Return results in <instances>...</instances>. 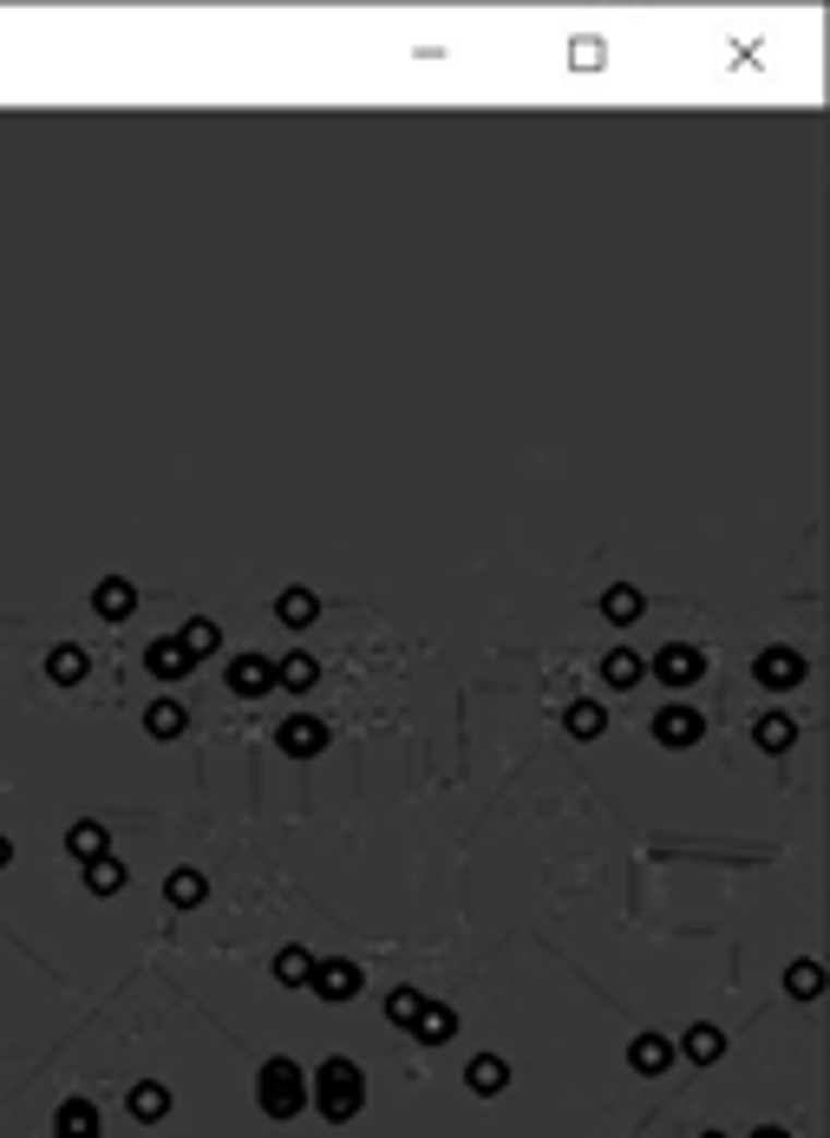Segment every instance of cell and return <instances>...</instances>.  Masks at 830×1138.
Masks as SVG:
<instances>
[{
    "label": "cell",
    "mask_w": 830,
    "mask_h": 1138,
    "mask_svg": "<svg viewBox=\"0 0 830 1138\" xmlns=\"http://www.w3.org/2000/svg\"><path fill=\"white\" fill-rule=\"evenodd\" d=\"M465 1087H471V1093H478V1100H497V1093H504V1087H510V1067H504V1061H497V1054H478V1061H471V1067H465Z\"/></svg>",
    "instance_id": "7c38bea8"
},
{
    "label": "cell",
    "mask_w": 830,
    "mask_h": 1138,
    "mask_svg": "<svg viewBox=\"0 0 830 1138\" xmlns=\"http://www.w3.org/2000/svg\"><path fill=\"white\" fill-rule=\"evenodd\" d=\"M321 1002H353L360 989H366V975H360V962H314V982H308Z\"/></svg>",
    "instance_id": "8992f818"
},
{
    "label": "cell",
    "mask_w": 830,
    "mask_h": 1138,
    "mask_svg": "<svg viewBox=\"0 0 830 1138\" xmlns=\"http://www.w3.org/2000/svg\"><path fill=\"white\" fill-rule=\"evenodd\" d=\"M275 740H281L288 759H314V753H327V720H314V714H288Z\"/></svg>",
    "instance_id": "277c9868"
},
{
    "label": "cell",
    "mask_w": 830,
    "mask_h": 1138,
    "mask_svg": "<svg viewBox=\"0 0 830 1138\" xmlns=\"http://www.w3.org/2000/svg\"><path fill=\"white\" fill-rule=\"evenodd\" d=\"M700 1138H726V1133H700Z\"/></svg>",
    "instance_id": "e575fe53"
},
{
    "label": "cell",
    "mask_w": 830,
    "mask_h": 1138,
    "mask_svg": "<svg viewBox=\"0 0 830 1138\" xmlns=\"http://www.w3.org/2000/svg\"><path fill=\"white\" fill-rule=\"evenodd\" d=\"M785 989H792L798 1002H818V995H825V969H818V962H792V969H785Z\"/></svg>",
    "instance_id": "83f0119b"
},
{
    "label": "cell",
    "mask_w": 830,
    "mask_h": 1138,
    "mask_svg": "<svg viewBox=\"0 0 830 1138\" xmlns=\"http://www.w3.org/2000/svg\"><path fill=\"white\" fill-rule=\"evenodd\" d=\"M753 1138H792V1133H785V1126H759Z\"/></svg>",
    "instance_id": "d6a6232c"
},
{
    "label": "cell",
    "mask_w": 830,
    "mask_h": 1138,
    "mask_svg": "<svg viewBox=\"0 0 830 1138\" xmlns=\"http://www.w3.org/2000/svg\"><path fill=\"white\" fill-rule=\"evenodd\" d=\"M52 1138H98V1106L92 1100H65L52 1113Z\"/></svg>",
    "instance_id": "4fadbf2b"
},
{
    "label": "cell",
    "mask_w": 830,
    "mask_h": 1138,
    "mask_svg": "<svg viewBox=\"0 0 830 1138\" xmlns=\"http://www.w3.org/2000/svg\"><path fill=\"white\" fill-rule=\"evenodd\" d=\"M46 674H52L59 687H72V681H85V648H72V642H59V648L46 655Z\"/></svg>",
    "instance_id": "cb8c5ba5"
},
{
    "label": "cell",
    "mask_w": 830,
    "mask_h": 1138,
    "mask_svg": "<svg viewBox=\"0 0 830 1138\" xmlns=\"http://www.w3.org/2000/svg\"><path fill=\"white\" fill-rule=\"evenodd\" d=\"M7 864H13V844H7V838H0V871H7Z\"/></svg>",
    "instance_id": "836d02e7"
},
{
    "label": "cell",
    "mask_w": 830,
    "mask_h": 1138,
    "mask_svg": "<svg viewBox=\"0 0 830 1138\" xmlns=\"http://www.w3.org/2000/svg\"><path fill=\"white\" fill-rule=\"evenodd\" d=\"M654 674H661L667 687H694V681L707 674V655H700L694 642H667V648L654 655Z\"/></svg>",
    "instance_id": "3957f363"
},
{
    "label": "cell",
    "mask_w": 830,
    "mask_h": 1138,
    "mask_svg": "<svg viewBox=\"0 0 830 1138\" xmlns=\"http://www.w3.org/2000/svg\"><path fill=\"white\" fill-rule=\"evenodd\" d=\"M753 740H759V753H792L798 746V720L792 714H759Z\"/></svg>",
    "instance_id": "5bb4252c"
},
{
    "label": "cell",
    "mask_w": 830,
    "mask_h": 1138,
    "mask_svg": "<svg viewBox=\"0 0 830 1138\" xmlns=\"http://www.w3.org/2000/svg\"><path fill=\"white\" fill-rule=\"evenodd\" d=\"M681 1054H687L694 1067H713V1061L726 1054V1034H720L713 1021H700V1028H687V1041H681Z\"/></svg>",
    "instance_id": "e0dca14e"
},
{
    "label": "cell",
    "mask_w": 830,
    "mask_h": 1138,
    "mask_svg": "<svg viewBox=\"0 0 830 1138\" xmlns=\"http://www.w3.org/2000/svg\"><path fill=\"white\" fill-rule=\"evenodd\" d=\"M563 720H569V733H576V740H596V733H602V727H609V714H602V707H596V700H576V707H569V714H563Z\"/></svg>",
    "instance_id": "4dcf8cb0"
},
{
    "label": "cell",
    "mask_w": 830,
    "mask_h": 1138,
    "mask_svg": "<svg viewBox=\"0 0 830 1138\" xmlns=\"http://www.w3.org/2000/svg\"><path fill=\"white\" fill-rule=\"evenodd\" d=\"M255 1106H262L268 1119H294V1113L308 1106V1074H301L288 1054H275V1061L255 1074Z\"/></svg>",
    "instance_id": "7a4b0ae2"
},
{
    "label": "cell",
    "mask_w": 830,
    "mask_h": 1138,
    "mask_svg": "<svg viewBox=\"0 0 830 1138\" xmlns=\"http://www.w3.org/2000/svg\"><path fill=\"white\" fill-rule=\"evenodd\" d=\"M700 733H707V720H700L694 707H661V714H654V740H661V746H674V753L700 746Z\"/></svg>",
    "instance_id": "5b68a950"
},
{
    "label": "cell",
    "mask_w": 830,
    "mask_h": 1138,
    "mask_svg": "<svg viewBox=\"0 0 830 1138\" xmlns=\"http://www.w3.org/2000/svg\"><path fill=\"white\" fill-rule=\"evenodd\" d=\"M308 1100L321 1106V1119H334V1126H347L360 1106H366V1074L347 1061V1054H334V1061H321L314 1067V1080H308Z\"/></svg>",
    "instance_id": "6da1fadb"
},
{
    "label": "cell",
    "mask_w": 830,
    "mask_h": 1138,
    "mask_svg": "<svg viewBox=\"0 0 830 1138\" xmlns=\"http://www.w3.org/2000/svg\"><path fill=\"white\" fill-rule=\"evenodd\" d=\"M602 615H609L615 628H628V622H641V589H635V583H615V589L602 596Z\"/></svg>",
    "instance_id": "44dd1931"
},
{
    "label": "cell",
    "mask_w": 830,
    "mask_h": 1138,
    "mask_svg": "<svg viewBox=\"0 0 830 1138\" xmlns=\"http://www.w3.org/2000/svg\"><path fill=\"white\" fill-rule=\"evenodd\" d=\"M275 681L294 687V694H308V687L321 681V661H314V655H288V661H275Z\"/></svg>",
    "instance_id": "d4e9b609"
},
{
    "label": "cell",
    "mask_w": 830,
    "mask_h": 1138,
    "mask_svg": "<svg viewBox=\"0 0 830 1138\" xmlns=\"http://www.w3.org/2000/svg\"><path fill=\"white\" fill-rule=\"evenodd\" d=\"M164 897H170V910H196L209 897V884H203V871H170L164 877Z\"/></svg>",
    "instance_id": "ffe728a7"
},
{
    "label": "cell",
    "mask_w": 830,
    "mask_h": 1138,
    "mask_svg": "<svg viewBox=\"0 0 830 1138\" xmlns=\"http://www.w3.org/2000/svg\"><path fill=\"white\" fill-rule=\"evenodd\" d=\"M85 890H92V897H118V890H124V864H118V858H92V864H85Z\"/></svg>",
    "instance_id": "484cf974"
},
{
    "label": "cell",
    "mask_w": 830,
    "mask_h": 1138,
    "mask_svg": "<svg viewBox=\"0 0 830 1138\" xmlns=\"http://www.w3.org/2000/svg\"><path fill=\"white\" fill-rule=\"evenodd\" d=\"M628 1067L635 1074H667L674 1067V1041L667 1034H635L628 1041Z\"/></svg>",
    "instance_id": "ba28073f"
},
{
    "label": "cell",
    "mask_w": 830,
    "mask_h": 1138,
    "mask_svg": "<svg viewBox=\"0 0 830 1138\" xmlns=\"http://www.w3.org/2000/svg\"><path fill=\"white\" fill-rule=\"evenodd\" d=\"M183 720H190V714H183L177 700H157V707L144 714V733H151V740H177V733H183Z\"/></svg>",
    "instance_id": "4316f807"
},
{
    "label": "cell",
    "mask_w": 830,
    "mask_h": 1138,
    "mask_svg": "<svg viewBox=\"0 0 830 1138\" xmlns=\"http://www.w3.org/2000/svg\"><path fill=\"white\" fill-rule=\"evenodd\" d=\"M229 687H236V694H268V687H275V661L236 655V661H229Z\"/></svg>",
    "instance_id": "8fae6325"
},
{
    "label": "cell",
    "mask_w": 830,
    "mask_h": 1138,
    "mask_svg": "<svg viewBox=\"0 0 830 1138\" xmlns=\"http://www.w3.org/2000/svg\"><path fill=\"white\" fill-rule=\"evenodd\" d=\"M177 642H183V655H190V661H203V655H216V648H222V628H216L209 615H190Z\"/></svg>",
    "instance_id": "d6986e66"
},
{
    "label": "cell",
    "mask_w": 830,
    "mask_h": 1138,
    "mask_svg": "<svg viewBox=\"0 0 830 1138\" xmlns=\"http://www.w3.org/2000/svg\"><path fill=\"white\" fill-rule=\"evenodd\" d=\"M124 1106H131V1119H137V1126H157V1119L170 1113V1087L144 1080V1087H131V1100H124Z\"/></svg>",
    "instance_id": "ac0fdd59"
},
{
    "label": "cell",
    "mask_w": 830,
    "mask_h": 1138,
    "mask_svg": "<svg viewBox=\"0 0 830 1138\" xmlns=\"http://www.w3.org/2000/svg\"><path fill=\"white\" fill-rule=\"evenodd\" d=\"M759 681L766 687H798L805 681V655L798 648H766L759 655Z\"/></svg>",
    "instance_id": "52a82bcc"
},
{
    "label": "cell",
    "mask_w": 830,
    "mask_h": 1138,
    "mask_svg": "<svg viewBox=\"0 0 830 1138\" xmlns=\"http://www.w3.org/2000/svg\"><path fill=\"white\" fill-rule=\"evenodd\" d=\"M602 681H609V687H635V681H641V655H628V648H615V655L602 661Z\"/></svg>",
    "instance_id": "f546056e"
},
{
    "label": "cell",
    "mask_w": 830,
    "mask_h": 1138,
    "mask_svg": "<svg viewBox=\"0 0 830 1138\" xmlns=\"http://www.w3.org/2000/svg\"><path fill=\"white\" fill-rule=\"evenodd\" d=\"M105 844H111V838H105V825H92V818H85V825H72V831H65V851H72V858H79V864H92V858H111V851H105Z\"/></svg>",
    "instance_id": "7402d4cb"
},
{
    "label": "cell",
    "mask_w": 830,
    "mask_h": 1138,
    "mask_svg": "<svg viewBox=\"0 0 830 1138\" xmlns=\"http://www.w3.org/2000/svg\"><path fill=\"white\" fill-rule=\"evenodd\" d=\"M144 668H151L157 681H183V674H190V655H183V642H177V635H164V642H151V648H144Z\"/></svg>",
    "instance_id": "30bf717a"
},
{
    "label": "cell",
    "mask_w": 830,
    "mask_h": 1138,
    "mask_svg": "<svg viewBox=\"0 0 830 1138\" xmlns=\"http://www.w3.org/2000/svg\"><path fill=\"white\" fill-rule=\"evenodd\" d=\"M275 982H281V989H308V982H314V956H308L301 943L275 949Z\"/></svg>",
    "instance_id": "9a60e30c"
},
{
    "label": "cell",
    "mask_w": 830,
    "mask_h": 1138,
    "mask_svg": "<svg viewBox=\"0 0 830 1138\" xmlns=\"http://www.w3.org/2000/svg\"><path fill=\"white\" fill-rule=\"evenodd\" d=\"M92 609H98V615H105V622H124V615H131V609H137V589H131V583H124V576H105V583H98V589H92Z\"/></svg>",
    "instance_id": "9c48e42d"
},
{
    "label": "cell",
    "mask_w": 830,
    "mask_h": 1138,
    "mask_svg": "<svg viewBox=\"0 0 830 1138\" xmlns=\"http://www.w3.org/2000/svg\"><path fill=\"white\" fill-rule=\"evenodd\" d=\"M412 1034H419V1041H425V1047H445V1041H452V1034H458V1015H452V1008H445V1002H425V1015H419V1021H412Z\"/></svg>",
    "instance_id": "2e32d148"
},
{
    "label": "cell",
    "mask_w": 830,
    "mask_h": 1138,
    "mask_svg": "<svg viewBox=\"0 0 830 1138\" xmlns=\"http://www.w3.org/2000/svg\"><path fill=\"white\" fill-rule=\"evenodd\" d=\"M569 59H576V65H602V39H576Z\"/></svg>",
    "instance_id": "1f68e13d"
},
{
    "label": "cell",
    "mask_w": 830,
    "mask_h": 1138,
    "mask_svg": "<svg viewBox=\"0 0 830 1138\" xmlns=\"http://www.w3.org/2000/svg\"><path fill=\"white\" fill-rule=\"evenodd\" d=\"M275 615H281L288 628H308V622L321 615V602H314V589H281V602H275Z\"/></svg>",
    "instance_id": "603a6c76"
},
{
    "label": "cell",
    "mask_w": 830,
    "mask_h": 1138,
    "mask_svg": "<svg viewBox=\"0 0 830 1138\" xmlns=\"http://www.w3.org/2000/svg\"><path fill=\"white\" fill-rule=\"evenodd\" d=\"M419 1015H425V995H419V989H393V995H386V1021H393V1028H412Z\"/></svg>",
    "instance_id": "f1b7e54d"
}]
</instances>
